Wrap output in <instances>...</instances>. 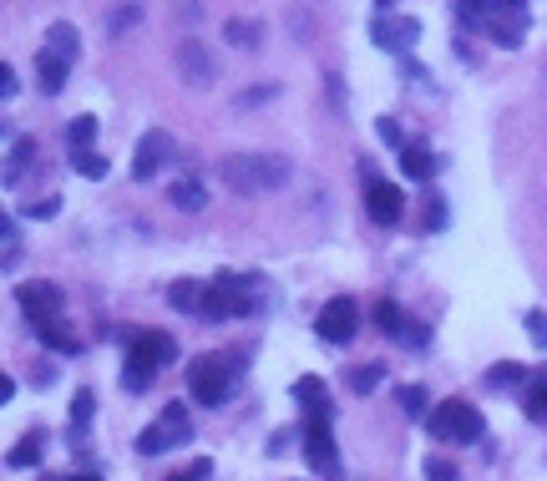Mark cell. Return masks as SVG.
Masks as SVG:
<instances>
[{
	"label": "cell",
	"instance_id": "cell-40",
	"mask_svg": "<svg viewBox=\"0 0 547 481\" xmlns=\"http://www.w3.org/2000/svg\"><path fill=\"white\" fill-rule=\"evenodd\" d=\"M56 208H61V198H41V203L26 208V218H56Z\"/></svg>",
	"mask_w": 547,
	"mask_h": 481
},
{
	"label": "cell",
	"instance_id": "cell-5",
	"mask_svg": "<svg viewBox=\"0 0 547 481\" xmlns=\"http://www.w3.org/2000/svg\"><path fill=\"white\" fill-rule=\"evenodd\" d=\"M249 309H254L249 279H239V274H218V279L208 284V304H203L208 319H239V314H249Z\"/></svg>",
	"mask_w": 547,
	"mask_h": 481
},
{
	"label": "cell",
	"instance_id": "cell-15",
	"mask_svg": "<svg viewBox=\"0 0 547 481\" xmlns=\"http://www.w3.org/2000/svg\"><path fill=\"white\" fill-rule=\"evenodd\" d=\"M66 76H71V61L41 46V56H36V82H41V92H46V97H56V92L66 87Z\"/></svg>",
	"mask_w": 547,
	"mask_h": 481
},
{
	"label": "cell",
	"instance_id": "cell-13",
	"mask_svg": "<svg viewBox=\"0 0 547 481\" xmlns=\"http://www.w3.org/2000/svg\"><path fill=\"white\" fill-rule=\"evenodd\" d=\"M375 325H380L390 340H401V345H426V330L416 325V319L401 314L396 299H380V304H375Z\"/></svg>",
	"mask_w": 547,
	"mask_h": 481
},
{
	"label": "cell",
	"instance_id": "cell-4",
	"mask_svg": "<svg viewBox=\"0 0 547 481\" xmlns=\"http://www.w3.org/2000/svg\"><path fill=\"white\" fill-rule=\"evenodd\" d=\"M183 441H193L188 411H183V400H168L163 421H158V426H147V431L137 436V451H142V456H163V451H173V446H183Z\"/></svg>",
	"mask_w": 547,
	"mask_h": 481
},
{
	"label": "cell",
	"instance_id": "cell-33",
	"mask_svg": "<svg viewBox=\"0 0 547 481\" xmlns=\"http://www.w3.org/2000/svg\"><path fill=\"white\" fill-rule=\"evenodd\" d=\"M396 406H401L411 421L431 416V411H426V390H421V385H401V390H396Z\"/></svg>",
	"mask_w": 547,
	"mask_h": 481
},
{
	"label": "cell",
	"instance_id": "cell-30",
	"mask_svg": "<svg viewBox=\"0 0 547 481\" xmlns=\"http://www.w3.org/2000/svg\"><path fill=\"white\" fill-rule=\"evenodd\" d=\"M31 157H36V142H31V137H21V142L11 147V173H6V188H16V183L26 178V163H31Z\"/></svg>",
	"mask_w": 547,
	"mask_h": 481
},
{
	"label": "cell",
	"instance_id": "cell-29",
	"mask_svg": "<svg viewBox=\"0 0 547 481\" xmlns=\"http://www.w3.org/2000/svg\"><path fill=\"white\" fill-rule=\"evenodd\" d=\"M380 380H385V365H380V360H370V365H355V370H350V390H355V395H370Z\"/></svg>",
	"mask_w": 547,
	"mask_h": 481
},
{
	"label": "cell",
	"instance_id": "cell-24",
	"mask_svg": "<svg viewBox=\"0 0 547 481\" xmlns=\"http://www.w3.org/2000/svg\"><path fill=\"white\" fill-rule=\"evenodd\" d=\"M223 41H228V46H239V51H254V46L264 41V26L239 16V21H228V26H223Z\"/></svg>",
	"mask_w": 547,
	"mask_h": 481
},
{
	"label": "cell",
	"instance_id": "cell-26",
	"mask_svg": "<svg viewBox=\"0 0 547 481\" xmlns=\"http://www.w3.org/2000/svg\"><path fill=\"white\" fill-rule=\"evenodd\" d=\"M168 198L183 208V213H198L203 203H208V193H203V183H193V178H178V183H168Z\"/></svg>",
	"mask_w": 547,
	"mask_h": 481
},
{
	"label": "cell",
	"instance_id": "cell-35",
	"mask_svg": "<svg viewBox=\"0 0 547 481\" xmlns=\"http://www.w3.org/2000/svg\"><path fill=\"white\" fill-rule=\"evenodd\" d=\"M421 223H426V233H441L446 228V198H426V213H421Z\"/></svg>",
	"mask_w": 547,
	"mask_h": 481
},
{
	"label": "cell",
	"instance_id": "cell-1",
	"mask_svg": "<svg viewBox=\"0 0 547 481\" xmlns=\"http://www.w3.org/2000/svg\"><path fill=\"white\" fill-rule=\"evenodd\" d=\"M218 178L233 193H279L294 178V163L284 152H228L218 163Z\"/></svg>",
	"mask_w": 547,
	"mask_h": 481
},
{
	"label": "cell",
	"instance_id": "cell-16",
	"mask_svg": "<svg viewBox=\"0 0 547 481\" xmlns=\"http://www.w3.org/2000/svg\"><path fill=\"white\" fill-rule=\"evenodd\" d=\"M401 173L416 178V183H431V178H436V157H431V147L406 142V147H401Z\"/></svg>",
	"mask_w": 547,
	"mask_h": 481
},
{
	"label": "cell",
	"instance_id": "cell-14",
	"mask_svg": "<svg viewBox=\"0 0 547 481\" xmlns=\"http://www.w3.org/2000/svg\"><path fill=\"white\" fill-rule=\"evenodd\" d=\"M178 66H183V76H188L193 87H208L213 82V56H208L203 41H183L178 46Z\"/></svg>",
	"mask_w": 547,
	"mask_h": 481
},
{
	"label": "cell",
	"instance_id": "cell-19",
	"mask_svg": "<svg viewBox=\"0 0 547 481\" xmlns=\"http://www.w3.org/2000/svg\"><path fill=\"white\" fill-rule=\"evenodd\" d=\"M522 26H527V11H497L492 26H487V36H492L497 46H517V41H522Z\"/></svg>",
	"mask_w": 547,
	"mask_h": 481
},
{
	"label": "cell",
	"instance_id": "cell-32",
	"mask_svg": "<svg viewBox=\"0 0 547 481\" xmlns=\"http://www.w3.org/2000/svg\"><path fill=\"white\" fill-rule=\"evenodd\" d=\"M294 400H304V411H309V406H330V400H325V380H320V375L294 380Z\"/></svg>",
	"mask_w": 547,
	"mask_h": 481
},
{
	"label": "cell",
	"instance_id": "cell-27",
	"mask_svg": "<svg viewBox=\"0 0 547 481\" xmlns=\"http://www.w3.org/2000/svg\"><path fill=\"white\" fill-rule=\"evenodd\" d=\"M92 411H97V395L82 385L71 395V436H82V426H92Z\"/></svg>",
	"mask_w": 547,
	"mask_h": 481
},
{
	"label": "cell",
	"instance_id": "cell-9",
	"mask_svg": "<svg viewBox=\"0 0 547 481\" xmlns=\"http://www.w3.org/2000/svg\"><path fill=\"white\" fill-rule=\"evenodd\" d=\"M127 360H137L147 370H163V365L178 360V340L163 335V330H132L127 335Z\"/></svg>",
	"mask_w": 547,
	"mask_h": 481
},
{
	"label": "cell",
	"instance_id": "cell-36",
	"mask_svg": "<svg viewBox=\"0 0 547 481\" xmlns=\"http://www.w3.org/2000/svg\"><path fill=\"white\" fill-rule=\"evenodd\" d=\"M208 476H213V461H208V456H198L193 466H183V471H173L168 481H208Z\"/></svg>",
	"mask_w": 547,
	"mask_h": 481
},
{
	"label": "cell",
	"instance_id": "cell-20",
	"mask_svg": "<svg viewBox=\"0 0 547 481\" xmlns=\"http://www.w3.org/2000/svg\"><path fill=\"white\" fill-rule=\"evenodd\" d=\"M46 51H56V56H66V61L76 66V56H82V36H76V26H71V21H56V26L46 31Z\"/></svg>",
	"mask_w": 547,
	"mask_h": 481
},
{
	"label": "cell",
	"instance_id": "cell-6",
	"mask_svg": "<svg viewBox=\"0 0 547 481\" xmlns=\"http://www.w3.org/2000/svg\"><path fill=\"white\" fill-rule=\"evenodd\" d=\"M315 335H320L325 345H350V340L360 335V304H355L350 294H335V299L320 309V319H315Z\"/></svg>",
	"mask_w": 547,
	"mask_h": 481
},
{
	"label": "cell",
	"instance_id": "cell-38",
	"mask_svg": "<svg viewBox=\"0 0 547 481\" xmlns=\"http://www.w3.org/2000/svg\"><path fill=\"white\" fill-rule=\"evenodd\" d=\"M527 335H532V345H542V350H547V314H542V309H532V314H527Z\"/></svg>",
	"mask_w": 547,
	"mask_h": 481
},
{
	"label": "cell",
	"instance_id": "cell-10",
	"mask_svg": "<svg viewBox=\"0 0 547 481\" xmlns=\"http://www.w3.org/2000/svg\"><path fill=\"white\" fill-rule=\"evenodd\" d=\"M416 36H421V21H416V16L380 11V16L370 21V41H375V46H385L390 56H401L406 46H416Z\"/></svg>",
	"mask_w": 547,
	"mask_h": 481
},
{
	"label": "cell",
	"instance_id": "cell-8",
	"mask_svg": "<svg viewBox=\"0 0 547 481\" xmlns=\"http://www.w3.org/2000/svg\"><path fill=\"white\" fill-rule=\"evenodd\" d=\"M365 213H370V223H380V228H396L401 213H406L401 188H396V183H385V178H375L370 163H365Z\"/></svg>",
	"mask_w": 547,
	"mask_h": 481
},
{
	"label": "cell",
	"instance_id": "cell-11",
	"mask_svg": "<svg viewBox=\"0 0 547 481\" xmlns=\"http://www.w3.org/2000/svg\"><path fill=\"white\" fill-rule=\"evenodd\" d=\"M16 304H21V314L31 319V325H46V319H61V309H66L61 289H56V284H46V279H31V284H21V289H16Z\"/></svg>",
	"mask_w": 547,
	"mask_h": 481
},
{
	"label": "cell",
	"instance_id": "cell-39",
	"mask_svg": "<svg viewBox=\"0 0 547 481\" xmlns=\"http://www.w3.org/2000/svg\"><path fill=\"white\" fill-rule=\"evenodd\" d=\"M375 127H380V137H385L390 147H406V137H401V122H396V117H380Z\"/></svg>",
	"mask_w": 547,
	"mask_h": 481
},
{
	"label": "cell",
	"instance_id": "cell-42",
	"mask_svg": "<svg viewBox=\"0 0 547 481\" xmlns=\"http://www.w3.org/2000/svg\"><path fill=\"white\" fill-rule=\"evenodd\" d=\"M497 11H527V0H497Z\"/></svg>",
	"mask_w": 547,
	"mask_h": 481
},
{
	"label": "cell",
	"instance_id": "cell-12",
	"mask_svg": "<svg viewBox=\"0 0 547 481\" xmlns=\"http://www.w3.org/2000/svg\"><path fill=\"white\" fill-rule=\"evenodd\" d=\"M168 157H173V137H168L163 127L142 132V142H137V152H132V178H137V183H152Z\"/></svg>",
	"mask_w": 547,
	"mask_h": 481
},
{
	"label": "cell",
	"instance_id": "cell-25",
	"mask_svg": "<svg viewBox=\"0 0 547 481\" xmlns=\"http://www.w3.org/2000/svg\"><path fill=\"white\" fill-rule=\"evenodd\" d=\"M41 451H46V431H26V436L11 446V466H16V471H26V466H36V461H41Z\"/></svg>",
	"mask_w": 547,
	"mask_h": 481
},
{
	"label": "cell",
	"instance_id": "cell-23",
	"mask_svg": "<svg viewBox=\"0 0 547 481\" xmlns=\"http://www.w3.org/2000/svg\"><path fill=\"white\" fill-rule=\"evenodd\" d=\"M97 132H102L97 117H87V112H82V117H71V122H66V147H71V152H92Z\"/></svg>",
	"mask_w": 547,
	"mask_h": 481
},
{
	"label": "cell",
	"instance_id": "cell-21",
	"mask_svg": "<svg viewBox=\"0 0 547 481\" xmlns=\"http://www.w3.org/2000/svg\"><path fill=\"white\" fill-rule=\"evenodd\" d=\"M522 411H527V421H547V370H532L527 395H522Z\"/></svg>",
	"mask_w": 547,
	"mask_h": 481
},
{
	"label": "cell",
	"instance_id": "cell-2",
	"mask_svg": "<svg viewBox=\"0 0 547 481\" xmlns=\"http://www.w3.org/2000/svg\"><path fill=\"white\" fill-rule=\"evenodd\" d=\"M426 426L436 441H451V446H477L487 436V421L472 400H441V406H431Z\"/></svg>",
	"mask_w": 547,
	"mask_h": 481
},
{
	"label": "cell",
	"instance_id": "cell-37",
	"mask_svg": "<svg viewBox=\"0 0 547 481\" xmlns=\"http://www.w3.org/2000/svg\"><path fill=\"white\" fill-rule=\"evenodd\" d=\"M426 481H461V471H456L446 456H431V461H426Z\"/></svg>",
	"mask_w": 547,
	"mask_h": 481
},
{
	"label": "cell",
	"instance_id": "cell-17",
	"mask_svg": "<svg viewBox=\"0 0 547 481\" xmlns=\"http://www.w3.org/2000/svg\"><path fill=\"white\" fill-rule=\"evenodd\" d=\"M168 304L183 309V314H203V304H208V284H198V279H178V284H168Z\"/></svg>",
	"mask_w": 547,
	"mask_h": 481
},
{
	"label": "cell",
	"instance_id": "cell-41",
	"mask_svg": "<svg viewBox=\"0 0 547 481\" xmlns=\"http://www.w3.org/2000/svg\"><path fill=\"white\" fill-rule=\"evenodd\" d=\"M16 92H21V87H16V71L0 61V97H16Z\"/></svg>",
	"mask_w": 547,
	"mask_h": 481
},
{
	"label": "cell",
	"instance_id": "cell-34",
	"mask_svg": "<svg viewBox=\"0 0 547 481\" xmlns=\"http://www.w3.org/2000/svg\"><path fill=\"white\" fill-rule=\"evenodd\" d=\"M152 375H158V370H147V365H137V360H127V370H122V385H127L132 395H142V390L152 385Z\"/></svg>",
	"mask_w": 547,
	"mask_h": 481
},
{
	"label": "cell",
	"instance_id": "cell-31",
	"mask_svg": "<svg viewBox=\"0 0 547 481\" xmlns=\"http://www.w3.org/2000/svg\"><path fill=\"white\" fill-rule=\"evenodd\" d=\"M71 168L82 178H92V183H102L107 178V157L102 152H71Z\"/></svg>",
	"mask_w": 547,
	"mask_h": 481
},
{
	"label": "cell",
	"instance_id": "cell-44",
	"mask_svg": "<svg viewBox=\"0 0 547 481\" xmlns=\"http://www.w3.org/2000/svg\"><path fill=\"white\" fill-rule=\"evenodd\" d=\"M375 6H380V11H390V6H401V0H375Z\"/></svg>",
	"mask_w": 547,
	"mask_h": 481
},
{
	"label": "cell",
	"instance_id": "cell-22",
	"mask_svg": "<svg viewBox=\"0 0 547 481\" xmlns=\"http://www.w3.org/2000/svg\"><path fill=\"white\" fill-rule=\"evenodd\" d=\"M456 16H461V26L487 31V26H492V16H497V0H456Z\"/></svg>",
	"mask_w": 547,
	"mask_h": 481
},
{
	"label": "cell",
	"instance_id": "cell-43",
	"mask_svg": "<svg viewBox=\"0 0 547 481\" xmlns=\"http://www.w3.org/2000/svg\"><path fill=\"white\" fill-rule=\"evenodd\" d=\"M71 481H107V476H97V471H82V476H71Z\"/></svg>",
	"mask_w": 547,
	"mask_h": 481
},
{
	"label": "cell",
	"instance_id": "cell-3",
	"mask_svg": "<svg viewBox=\"0 0 547 481\" xmlns=\"http://www.w3.org/2000/svg\"><path fill=\"white\" fill-rule=\"evenodd\" d=\"M239 355H193V365H188V390H193V400L198 406H223L228 400V390H233V380H239Z\"/></svg>",
	"mask_w": 547,
	"mask_h": 481
},
{
	"label": "cell",
	"instance_id": "cell-28",
	"mask_svg": "<svg viewBox=\"0 0 547 481\" xmlns=\"http://www.w3.org/2000/svg\"><path fill=\"white\" fill-rule=\"evenodd\" d=\"M522 380H532V370H522V365H512V360H502V365L487 370V385H492V390H512V385H522Z\"/></svg>",
	"mask_w": 547,
	"mask_h": 481
},
{
	"label": "cell",
	"instance_id": "cell-18",
	"mask_svg": "<svg viewBox=\"0 0 547 481\" xmlns=\"http://www.w3.org/2000/svg\"><path fill=\"white\" fill-rule=\"evenodd\" d=\"M36 340L41 345H51L56 355H82V340H76L61 319H46V325H36Z\"/></svg>",
	"mask_w": 547,
	"mask_h": 481
},
{
	"label": "cell",
	"instance_id": "cell-7",
	"mask_svg": "<svg viewBox=\"0 0 547 481\" xmlns=\"http://www.w3.org/2000/svg\"><path fill=\"white\" fill-rule=\"evenodd\" d=\"M304 456L315 471H335L340 456H335V436H330V406H309V421H304Z\"/></svg>",
	"mask_w": 547,
	"mask_h": 481
}]
</instances>
